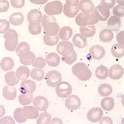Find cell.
<instances>
[{
	"label": "cell",
	"instance_id": "6da1fadb",
	"mask_svg": "<svg viewBox=\"0 0 124 124\" xmlns=\"http://www.w3.org/2000/svg\"><path fill=\"white\" fill-rule=\"evenodd\" d=\"M71 70L74 76L79 80L84 81L89 80L92 74L87 65L83 62H80L74 65L71 68Z\"/></svg>",
	"mask_w": 124,
	"mask_h": 124
},
{
	"label": "cell",
	"instance_id": "7a4b0ae2",
	"mask_svg": "<svg viewBox=\"0 0 124 124\" xmlns=\"http://www.w3.org/2000/svg\"><path fill=\"white\" fill-rule=\"evenodd\" d=\"M4 38L5 39L4 43L5 48L11 52L15 51L18 42L17 32L15 30L11 29L4 34Z\"/></svg>",
	"mask_w": 124,
	"mask_h": 124
},
{
	"label": "cell",
	"instance_id": "3957f363",
	"mask_svg": "<svg viewBox=\"0 0 124 124\" xmlns=\"http://www.w3.org/2000/svg\"><path fill=\"white\" fill-rule=\"evenodd\" d=\"M75 22L78 26L85 27L89 25H94L98 23L99 20L93 12L90 14H84L81 12L76 17Z\"/></svg>",
	"mask_w": 124,
	"mask_h": 124
},
{
	"label": "cell",
	"instance_id": "277c9868",
	"mask_svg": "<svg viewBox=\"0 0 124 124\" xmlns=\"http://www.w3.org/2000/svg\"><path fill=\"white\" fill-rule=\"evenodd\" d=\"M78 3V0H66V4L64 6V15L69 18L75 17L79 11Z\"/></svg>",
	"mask_w": 124,
	"mask_h": 124
},
{
	"label": "cell",
	"instance_id": "5b68a950",
	"mask_svg": "<svg viewBox=\"0 0 124 124\" xmlns=\"http://www.w3.org/2000/svg\"><path fill=\"white\" fill-rule=\"evenodd\" d=\"M63 5L60 1H52L48 3L44 7V11L49 16L58 15L62 13Z\"/></svg>",
	"mask_w": 124,
	"mask_h": 124
},
{
	"label": "cell",
	"instance_id": "8992f818",
	"mask_svg": "<svg viewBox=\"0 0 124 124\" xmlns=\"http://www.w3.org/2000/svg\"><path fill=\"white\" fill-rule=\"evenodd\" d=\"M47 85L52 87H56L62 81V75L56 70L48 71L45 77Z\"/></svg>",
	"mask_w": 124,
	"mask_h": 124
},
{
	"label": "cell",
	"instance_id": "52a82bcc",
	"mask_svg": "<svg viewBox=\"0 0 124 124\" xmlns=\"http://www.w3.org/2000/svg\"><path fill=\"white\" fill-rule=\"evenodd\" d=\"M55 91L59 97L66 98L71 94L72 86L67 81H61L56 86Z\"/></svg>",
	"mask_w": 124,
	"mask_h": 124
},
{
	"label": "cell",
	"instance_id": "ba28073f",
	"mask_svg": "<svg viewBox=\"0 0 124 124\" xmlns=\"http://www.w3.org/2000/svg\"><path fill=\"white\" fill-rule=\"evenodd\" d=\"M57 51L62 56H68L74 52V45L68 41H61L57 45Z\"/></svg>",
	"mask_w": 124,
	"mask_h": 124
},
{
	"label": "cell",
	"instance_id": "9c48e42d",
	"mask_svg": "<svg viewBox=\"0 0 124 124\" xmlns=\"http://www.w3.org/2000/svg\"><path fill=\"white\" fill-rule=\"evenodd\" d=\"M42 14L39 9H32L27 14V20L32 25L40 24L42 20Z\"/></svg>",
	"mask_w": 124,
	"mask_h": 124
},
{
	"label": "cell",
	"instance_id": "30bf717a",
	"mask_svg": "<svg viewBox=\"0 0 124 124\" xmlns=\"http://www.w3.org/2000/svg\"><path fill=\"white\" fill-rule=\"evenodd\" d=\"M94 14L99 21H106L110 15L109 9L105 8L103 6L99 5L94 8Z\"/></svg>",
	"mask_w": 124,
	"mask_h": 124
},
{
	"label": "cell",
	"instance_id": "8fae6325",
	"mask_svg": "<svg viewBox=\"0 0 124 124\" xmlns=\"http://www.w3.org/2000/svg\"><path fill=\"white\" fill-rule=\"evenodd\" d=\"M103 116V110L99 107L92 108L90 109L87 114V119L92 123H97Z\"/></svg>",
	"mask_w": 124,
	"mask_h": 124
},
{
	"label": "cell",
	"instance_id": "7c38bea8",
	"mask_svg": "<svg viewBox=\"0 0 124 124\" xmlns=\"http://www.w3.org/2000/svg\"><path fill=\"white\" fill-rule=\"evenodd\" d=\"M65 106L66 108L70 110H76L81 105L80 98L77 95H73L69 96L65 100Z\"/></svg>",
	"mask_w": 124,
	"mask_h": 124
},
{
	"label": "cell",
	"instance_id": "4fadbf2b",
	"mask_svg": "<svg viewBox=\"0 0 124 124\" xmlns=\"http://www.w3.org/2000/svg\"><path fill=\"white\" fill-rule=\"evenodd\" d=\"M124 75V69L119 64L112 66L109 70V77L113 80H118L121 78Z\"/></svg>",
	"mask_w": 124,
	"mask_h": 124
},
{
	"label": "cell",
	"instance_id": "5bb4252c",
	"mask_svg": "<svg viewBox=\"0 0 124 124\" xmlns=\"http://www.w3.org/2000/svg\"><path fill=\"white\" fill-rule=\"evenodd\" d=\"M34 106L40 111H45L49 107L48 99L43 96H37L33 99Z\"/></svg>",
	"mask_w": 124,
	"mask_h": 124
},
{
	"label": "cell",
	"instance_id": "9a60e30c",
	"mask_svg": "<svg viewBox=\"0 0 124 124\" xmlns=\"http://www.w3.org/2000/svg\"><path fill=\"white\" fill-rule=\"evenodd\" d=\"M36 89V85L35 82L29 79L23 81L20 83L19 90L22 94L26 93H33Z\"/></svg>",
	"mask_w": 124,
	"mask_h": 124
},
{
	"label": "cell",
	"instance_id": "2e32d148",
	"mask_svg": "<svg viewBox=\"0 0 124 124\" xmlns=\"http://www.w3.org/2000/svg\"><path fill=\"white\" fill-rule=\"evenodd\" d=\"M60 31V26L58 23H49L43 26V33L49 36L57 35Z\"/></svg>",
	"mask_w": 124,
	"mask_h": 124
},
{
	"label": "cell",
	"instance_id": "e0dca14e",
	"mask_svg": "<svg viewBox=\"0 0 124 124\" xmlns=\"http://www.w3.org/2000/svg\"><path fill=\"white\" fill-rule=\"evenodd\" d=\"M18 57L20 63L24 66L32 65L36 59L35 54L30 51L25 52Z\"/></svg>",
	"mask_w": 124,
	"mask_h": 124
},
{
	"label": "cell",
	"instance_id": "ac0fdd59",
	"mask_svg": "<svg viewBox=\"0 0 124 124\" xmlns=\"http://www.w3.org/2000/svg\"><path fill=\"white\" fill-rule=\"evenodd\" d=\"M89 53L93 59L99 60L103 59L105 56V50L103 47L99 45H96L90 48Z\"/></svg>",
	"mask_w": 124,
	"mask_h": 124
},
{
	"label": "cell",
	"instance_id": "d6986e66",
	"mask_svg": "<svg viewBox=\"0 0 124 124\" xmlns=\"http://www.w3.org/2000/svg\"><path fill=\"white\" fill-rule=\"evenodd\" d=\"M95 6L92 1L90 0H81L78 3V8L84 14H90L93 12Z\"/></svg>",
	"mask_w": 124,
	"mask_h": 124
},
{
	"label": "cell",
	"instance_id": "ffe728a7",
	"mask_svg": "<svg viewBox=\"0 0 124 124\" xmlns=\"http://www.w3.org/2000/svg\"><path fill=\"white\" fill-rule=\"evenodd\" d=\"M24 116L28 119H36L39 116L38 109L32 106H25L23 108Z\"/></svg>",
	"mask_w": 124,
	"mask_h": 124
},
{
	"label": "cell",
	"instance_id": "44dd1931",
	"mask_svg": "<svg viewBox=\"0 0 124 124\" xmlns=\"http://www.w3.org/2000/svg\"><path fill=\"white\" fill-rule=\"evenodd\" d=\"M3 95L6 99L13 100L17 96V90L15 86L6 85L3 89Z\"/></svg>",
	"mask_w": 124,
	"mask_h": 124
},
{
	"label": "cell",
	"instance_id": "7402d4cb",
	"mask_svg": "<svg viewBox=\"0 0 124 124\" xmlns=\"http://www.w3.org/2000/svg\"><path fill=\"white\" fill-rule=\"evenodd\" d=\"M107 26L112 31H117L121 26V19L116 16H111L107 22Z\"/></svg>",
	"mask_w": 124,
	"mask_h": 124
},
{
	"label": "cell",
	"instance_id": "603a6c76",
	"mask_svg": "<svg viewBox=\"0 0 124 124\" xmlns=\"http://www.w3.org/2000/svg\"><path fill=\"white\" fill-rule=\"evenodd\" d=\"M45 60L46 63L52 67L58 66L61 62L60 56L57 53L54 52L49 53L46 56Z\"/></svg>",
	"mask_w": 124,
	"mask_h": 124
},
{
	"label": "cell",
	"instance_id": "cb8c5ba5",
	"mask_svg": "<svg viewBox=\"0 0 124 124\" xmlns=\"http://www.w3.org/2000/svg\"><path fill=\"white\" fill-rule=\"evenodd\" d=\"M24 16L22 13L20 12L14 13L9 17V23L14 26L21 25L24 21Z\"/></svg>",
	"mask_w": 124,
	"mask_h": 124
},
{
	"label": "cell",
	"instance_id": "d4e9b609",
	"mask_svg": "<svg viewBox=\"0 0 124 124\" xmlns=\"http://www.w3.org/2000/svg\"><path fill=\"white\" fill-rule=\"evenodd\" d=\"M16 76L19 80H26L30 75V70L26 66H20L16 70Z\"/></svg>",
	"mask_w": 124,
	"mask_h": 124
},
{
	"label": "cell",
	"instance_id": "484cf974",
	"mask_svg": "<svg viewBox=\"0 0 124 124\" xmlns=\"http://www.w3.org/2000/svg\"><path fill=\"white\" fill-rule=\"evenodd\" d=\"M72 41L74 45L80 49L84 48L87 45L86 38L79 33L75 34Z\"/></svg>",
	"mask_w": 124,
	"mask_h": 124
},
{
	"label": "cell",
	"instance_id": "4316f807",
	"mask_svg": "<svg viewBox=\"0 0 124 124\" xmlns=\"http://www.w3.org/2000/svg\"><path fill=\"white\" fill-rule=\"evenodd\" d=\"M80 34L85 38H89L93 36L96 32V27L94 25H89L79 28Z\"/></svg>",
	"mask_w": 124,
	"mask_h": 124
},
{
	"label": "cell",
	"instance_id": "83f0119b",
	"mask_svg": "<svg viewBox=\"0 0 124 124\" xmlns=\"http://www.w3.org/2000/svg\"><path fill=\"white\" fill-rule=\"evenodd\" d=\"M5 80L6 83L8 85L14 86L18 84L19 80L17 78L15 72L11 71L5 75Z\"/></svg>",
	"mask_w": 124,
	"mask_h": 124
},
{
	"label": "cell",
	"instance_id": "f1b7e54d",
	"mask_svg": "<svg viewBox=\"0 0 124 124\" xmlns=\"http://www.w3.org/2000/svg\"><path fill=\"white\" fill-rule=\"evenodd\" d=\"M100 105L104 111H110L114 107V99L112 97H105L102 99Z\"/></svg>",
	"mask_w": 124,
	"mask_h": 124
},
{
	"label": "cell",
	"instance_id": "f546056e",
	"mask_svg": "<svg viewBox=\"0 0 124 124\" xmlns=\"http://www.w3.org/2000/svg\"><path fill=\"white\" fill-rule=\"evenodd\" d=\"M73 33V31L71 28L70 26H65L62 27L60 30L59 37L62 40L67 41L71 38Z\"/></svg>",
	"mask_w": 124,
	"mask_h": 124
},
{
	"label": "cell",
	"instance_id": "4dcf8cb0",
	"mask_svg": "<svg viewBox=\"0 0 124 124\" xmlns=\"http://www.w3.org/2000/svg\"><path fill=\"white\" fill-rule=\"evenodd\" d=\"M101 41L103 42H109L114 38V33L112 31L109 29H104L102 30L99 35Z\"/></svg>",
	"mask_w": 124,
	"mask_h": 124
},
{
	"label": "cell",
	"instance_id": "1f68e13d",
	"mask_svg": "<svg viewBox=\"0 0 124 124\" xmlns=\"http://www.w3.org/2000/svg\"><path fill=\"white\" fill-rule=\"evenodd\" d=\"M111 52L112 55L115 58H122L124 55V45L115 43L112 46Z\"/></svg>",
	"mask_w": 124,
	"mask_h": 124
},
{
	"label": "cell",
	"instance_id": "d6a6232c",
	"mask_svg": "<svg viewBox=\"0 0 124 124\" xmlns=\"http://www.w3.org/2000/svg\"><path fill=\"white\" fill-rule=\"evenodd\" d=\"M1 67L2 70L5 71L12 70L14 67V60L9 57H4L1 61Z\"/></svg>",
	"mask_w": 124,
	"mask_h": 124
},
{
	"label": "cell",
	"instance_id": "836d02e7",
	"mask_svg": "<svg viewBox=\"0 0 124 124\" xmlns=\"http://www.w3.org/2000/svg\"><path fill=\"white\" fill-rule=\"evenodd\" d=\"M97 91L99 94L101 96L107 97L112 93L113 88L110 85L103 84L99 86Z\"/></svg>",
	"mask_w": 124,
	"mask_h": 124
},
{
	"label": "cell",
	"instance_id": "e575fe53",
	"mask_svg": "<svg viewBox=\"0 0 124 124\" xmlns=\"http://www.w3.org/2000/svg\"><path fill=\"white\" fill-rule=\"evenodd\" d=\"M95 76L99 79H106L108 77V69L104 66H100L95 70Z\"/></svg>",
	"mask_w": 124,
	"mask_h": 124
},
{
	"label": "cell",
	"instance_id": "d590c367",
	"mask_svg": "<svg viewBox=\"0 0 124 124\" xmlns=\"http://www.w3.org/2000/svg\"><path fill=\"white\" fill-rule=\"evenodd\" d=\"M33 96V93L30 92L20 94L18 97L19 102L23 105H29L32 102Z\"/></svg>",
	"mask_w": 124,
	"mask_h": 124
},
{
	"label": "cell",
	"instance_id": "8d00e7d4",
	"mask_svg": "<svg viewBox=\"0 0 124 124\" xmlns=\"http://www.w3.org/2000/svg\"><path fill=\"white\" fill-rule=\"evenodd\" d=\"M45 75L44 71L38 68H34L33 69L30 73V76L33 79L36 81H41L42 80Z\"/></svg>",
	"mask_w": 124,
	"mask_h": 124
},
{
	"label": "cell",
	"instance_id": "74e56055",
	"mask_svg": "<svg viewBox=\"0 0 124 124\" xmlns=\"http://www.w3.org/2000/svg\"><path fill=\"white\" fill-rule=\"evenodd\" d=\"M52 120L51 116L46 111L41 113L36 121L37 124H49Z\"/></svg>",
	"mask_w": 124,
	"mask_h": 124
},
{
	"label": "cell",
	"instance_id": "f35d334b",
	"mask_svg": "<svg viewBox=\"0 0 124 124\" xmlns=\"http://www.w3.org/2000/svg\"><path fill=\"white\" fill-rule=\"evenodd\" d=\"M14 117L18 123H23L27 121V118L24 116L23 112V108H17L14 112Z\"/></svg>",
	"mask_w": 124,
	"mask_h": 124
},
{
	"label": "cell",
	"instance_id": "ab89813d",
	"mask_svg": "<svg viewBox=\"0 0 124 124\" xmlns=\"http://www.w3.org/2000/svg\"><path fill=\"white\" fill-rule=\"evenodd\" d=\"M43 39L45 45L50 46H53L56 45L59 42V37L58 35L55 36H49L45 35L43 37Z\"/></svg>",
	"mask_w": 124,
	"mask_h": 124
},
{
	"label": "cell",
	"instance_id": "60d3db41",
	"mask_svg": "<svg viewBox=\"0 0 124 124\" xmlns=\"http://www.w3.org/2000/svg\"><path fill=\"white\" fill-rule=\"evenodd\" d=\"M30 51L29 44L25 42H22L19 43L16 49V53L18 56L25 52Z\"/></svg>",
	"mask_w": 124,
	"mask_h": 124
},
{
	"label": "cell",
	"instance_id": "b9f144b4",
	"mask_svg": "<svg viewBox=\"0 0 124 124\" xmlns=\"http://www.w3.org/2000/svg\"><path fill=\"white\" fill-rule=\"evenodd\" d=\"M61 59L62 61L65 62V63L68 65H72L73 63H75L77 59V55L76 51H74V52L73 53L68 56H63Z\"/></svg>",
	"mask_w": 124,
	"mask_h": 124
},
{
	"label": "cell",
	"instance_id": "7bdbcfd3",
	"mask_svg": "<svg viewBox=\"0 0 124 124\" xmlns=\"http://www.w3.org/2000/svg\"><path fill=\"white\" fill-rule=\"evenodd\" d=\"M32 66L35 68H38L40 69H43L46 66V60L44 59L42 57H37L34 63L32 64Z\"/></svg>",
	"mask_w": 124,
	"mask_h": 124
},
{
	"label": "cell",
	"instance_id": "ee69618b",
	"mask_svg": "<svg viewBox=\"0 0 124 124\" xmlns=\"http://www.w3.org/2000/svg\"><path fill=\"white\" fill-rule=\"evenodd\" d=\"M10 23L6 19H1L0 20V33H5L9 30Z\"/></svg>",
	"mask_w": 124,
	"mask_h": 124
},
{
	"label": "cell",
	"instance_id": "f6af8a7d",
	"mask_svg": "<svg viewBox=\"0 0 124 124\" xmlns=\"http://www.w3.org/2000/svg\"><path fill=\"white\" fill-rule=\"evenodd\" d=\"M41 30H42V27L40 24L35 25L29 24L28 25L29 31L32 35H37L39 34L41 32Z\"/></svg>",
	"mask_w": 124,
	"mask_h": 124
},
{
	"label": "cell",
	"instance_id": "bcb514c9",
	"mask_svg": "<svg viewBox=\"0 0 124 124\" xmlns=\"http://www.w3.org/2000/svg\"><path fill=\"white\" fill-rule=\"evenodd\" d=\"M113 14L118 17H122L124 16V7L116 5L113 9Z\"/></svg>",
	"mask_w": 124,
	"mask_h": 124
},
{
	"label": "cell",
	"instance_id": "7dc6e473",
	"mask_svg": "<svg viewBox=\"0 0 124 124\" xmlns=\"http://www.w3.org/2000/svg\"><path fill=\"white\" fill-rule=\"evenodd\" d=\"M57 19L56 17L54 16H49L47 15H44L42 17V22H41V25L44 26L45 25L49 23L55 22L56 23Z\"/></svg>",
	"mask_w": 124,
	"mask_h": 124
},
{
	"label": "cell",
	"instance_id": "c3c4849f",
	"mask_svg": "<svg viewBox=\"0 0 124 124\" xmlns=\"http://www.w3.org/2000/svg\"><path fill=\"white\" fill-rule=\"evenodd\" d=\"M116 1L114 0H102L99 5L108 9L114 7Z\"/></svg>",
	"mask_w": 124,
	"mask_h": 124
},
{
	"label": "cell",
	"instance_id": "681fc988",
	"mask_svg": "<svg viewBox=\"0 0 124 124\" xmlns=\"http://www.w3.org/2000/svg\"><path fill=\"white\" fill-rule=\"evenodd\" d=\"M9 8V4L7 0L0 1V12L5 13L7 12Z\"/></svg>",
	"mask_w": 124,
	"mask_h": 124
},
{
	"label": "cell",
	"instance_id": "f907efd6",
	"mask_svg": "<svg viewBox=\"0 0 124 124\" xmlns=\"http://www.w3.org/2000/svg\"><path fill=\"white\" fill-rule=\"evenodd\" d=\"M10 2L12 6L16 8H22L25 5L24 0H11Z\"/></svg>",
	"mask_w": 124,
	"mask_h": 124
},
{
	"label": "cell",
	"instance_id": "816d5d0a",
	"mask_svg": "<svg viewBox=\"0 0 124 124\" xmlns=\"http://www.w3.org/2000/svg\"><path fill=\"white\" fill-rule=\"evenodd\" d=\"M16 122L14 119L11 116H6L0 119V124H15Z\"/></svg>",
	"mask_w": 124,
	"mask_h": 124
},
{
	"label": "cell",
	"instance_id": "f5cc1de1",
	"mask_svg": "<svg viewBox=\"0 0 124 124\" xmlns=\"http://www.w3.org/2000/svg\"><path fill=\"white\" fill-rule=\"evenodd\" d=\"M116 40L118 44L124 45V31H121L118 33L116 36Z\"/></svg>",
	"mask_w": 124,
	"mask_h": 124
},
{
	"label": "cell",
	"instance_id": "db71d44e",
	"mask_svg": "<svg viewBox=\"0 0 124 124\" xmlns=\"http://www.w3.org/2000/svg\"><path fill=\"white\" fill-rule=\"evenodd\" d=\"M100 124H113V122L111 118L109 117H102L101 120L99 121Z\"/></svg>",
	"mask_w": 124,
	"mask_h": 124
},
{
	"label": "cell",
	"instance_id": "11a10c76",
	"mask_svg": "<svg viewBox=\"0 0 124 124\" xmlns=\"http://www.w3.org/2000/svg\"><path fill=\"white\" fill-rule=\"evenodd\" d=\"M62 120L59 118H54L51 120V124H63Z\"/></svg>",
	"mask_w": 124,
	"mask_h": 124
},
{
	"label": "cell",
	"instance_id": "9f6ffc18",
	"mask_svg": "<svg viewBox=\"0 0 124 124\" xmlns=\"http://www.w3.org/2000/svg\"><path fill=\"white\" fill-rule=\"evenodd\" d=\"M30 2L36 5H44L47 2V1H30Z\"/></svg>",
	"mask_w": 124,
	"mask_h": 124
},
{
	"label": "cell",
	"instance_id": "6f0895ef",
	"mask_svg": "<svg viewBox=\"0 0 124 124\" xmlns=\"http://www.w3.org/2000/svg\"><path fill=\"white\" fill-rule=\"evenodd\" d=\"M116 2L119 4L118 5H119L122 7H124V0H123V1H116Z\"/></svg>",
	"mask_w": 124,
	"mask_h": 124
}]
</instances>
